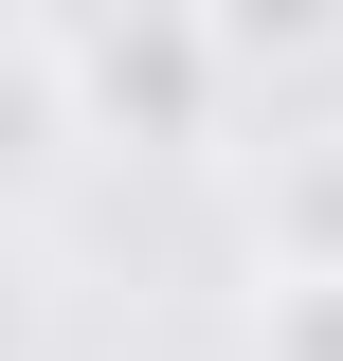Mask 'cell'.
<instances>
[{
  "label": "cell",
  "mask_w": 343,
  "mask_h": 361,
  "mask_svg": "<svg viewBox=\"0 0 343 361\" xmlns=\"http://www.w3.org/2000/svg\"><path fill=\"white\" fill-rule=\"evenodd\" d=\"M54 109H73L90 145H199L217 127V54H199V18H163V0L54 18Z\"/></svg>",
  "instance_id": "cell-1"
},
{
  "label": "cell",
  "mask_w": 343,
  "mask_h": 361,
  "mask_svg": "<svg viewBox=\"0 0 343 361\" xmlns=\"http://www.w3.org/2000/svg\"><path fill=\"white\" fill-rule=\"evenodd\" d=\"M271 289H343V145H289L271 163Z\"/></svg>",
  "instance_id": "cell-2"
},
{
  "label": "cell",
  "mask_w": 343,
  "mask_h": 361,
  "mask_svg": "<svg viewBox=\"0 0 343 361\" xmlns=\"http://www.w3.org/2000/svg\"><path fill=\"white\" fill-rule=\"evenodd\" d=\"M37 145H73V109H54V37L0 18V163H37Z\"/></svg>",
  "instance_id": "cell-3"
},
{
  "label": "cell",
  "mask_w": 343,
  "mask_h": 361,
  "mask_svg": "<svg viewBox=\"0 0 343 361\" xmlns=\"http://www.w3.org/2000/svg\"><path fill=\"white\" fill-rule=\"evenodd\" d=\"M271 361H343V289H271Z\"/></svg>",
  "instance_id": "cell-4"
}]
</instances>
